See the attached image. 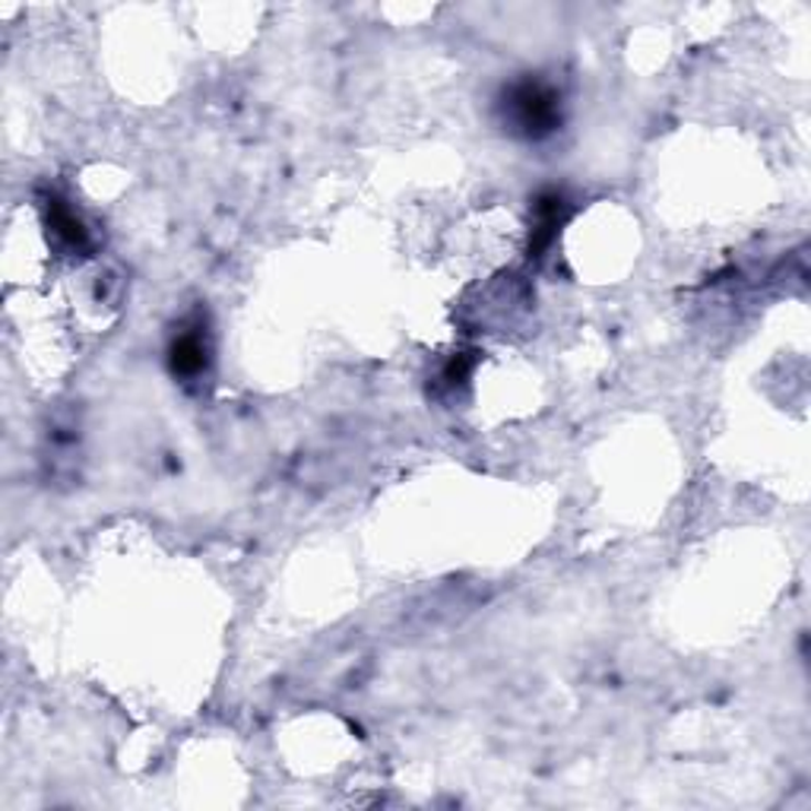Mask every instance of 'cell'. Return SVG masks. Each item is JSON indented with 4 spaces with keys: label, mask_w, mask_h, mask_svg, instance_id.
<instances>
[{
    "label": "cell",
    "mask_w": 811,
    "mask_h": 811,
    "mask_svg": "<svg viewBox=\"0 0 811 811\" xmlns=\"http://www.w3.org/2000/svg\"><path fill=\"white\" fill-rule=\"evenodd\" d=\"M513 111H517L520 127H527V130L549 127L555 121V96L545 93L542 86H520L513 93Z\"/></svg>",
    "instance_id": "cell-1"
}]
</instances>
